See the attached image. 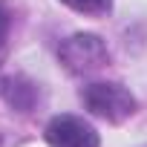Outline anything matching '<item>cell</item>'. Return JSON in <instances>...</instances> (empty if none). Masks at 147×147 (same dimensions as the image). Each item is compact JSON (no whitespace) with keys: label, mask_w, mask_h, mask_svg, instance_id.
<instances>
[{"label":"cell","mask_w":147,"mask_h":147,"mask_svg":"<svg viewBox=\"0 0 147 147\" xmlns=\"http://www.w3.org/2000/svg\"><path fill=\"white\" fill-rule=\"evenodd\" d=\"M0 95L6 98L9 107H15L18 113H32L35 104L40 101V90L38 84H32L29 78H6L3 84H0Z\"/></svg>","instance_id":"cell-4"},{"label":"cell","mask_w":147,"mask_h":147,"mask_svg":"<svg viewBox=\"0 0 147 147\" xmlns=\"http://www.w3.org/2000/svg\"><path fill=\"white\" fill-rule=\"evenodd\" d=\"M9 32H12V15L9 9L0 3V66L6 61V52H9Z\"/></svg>","instance_id":"cell-6"},{"label":"cell","mask_w":147,"mask_h":147,"mask_svg":"<svg viewBox=\"0 0 147 147\" xmlns=\"http://www.w3.org/2000/svg\"><path fill=\"white\" fill-rule=\"evenodd\" d=\"M81 101L92 115H98V118H104L110 124H121V121L133 118L136 110H138L136 95L127 87L115 84V81H92V84H87L81 90Z\"/></svg>","instance_id":"cell-1"},{"label":"cell","mask_w":147,"mask_h":147,"mask_svg":"<svg viewBox=\"0 0 147 147\" xmlns=\"http://www.w3.org/2000/svg\"><path fill=\"white\" fill-rule=\"evenodd\" d=\"M43 138L49 147H98L101 144L98 130L90 121L69 115V113L49 118V124L43 127Z\"/></svg>","instance_id":"cell-3"},{"label":"cell","mask_w":147,"mask_h":147,"mask_svg":"<svg viewBox=\"0 0 147 147\" xmlns=\"http://www.w3.org/2000/svg\"><path fill=\"white\" fill-rule=\"evenodd\" d=\"M58 61L63 63L66 72L72 75H92V72L104 69L110 61L107 43L92 35V32H75L69 35L66 40H61L58 46Z\"/></svg>","instance_id":"cell-2"},{"label":"cell","mask_w":147,"mask_h":147,"mask_svg":"<svg viewBox=\"0 0 147 147\" xmlns=\"http://www.w3.org/2000/svg\"><path fill=\"white\" fill-rule=\"evenodd\" d=\"M61 3L81 15H107L113 9V0H61Z\"/></svg>","instance_id":"cell-5"}]
</instances>
